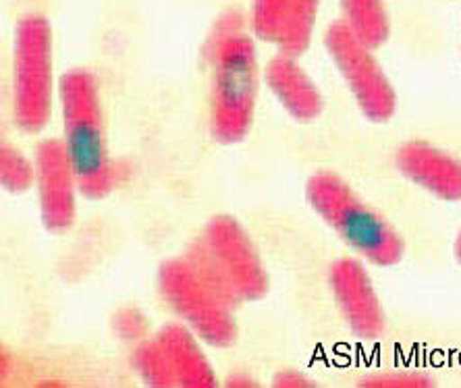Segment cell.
I'll return each mask as SVG.
<instances>
[{"label": "cell", "instance_id": "obj_16", "mask_svg": "<svg viewBox=\"0 0 461 388\" xmlns=\"http://www.w3.org/2000/svg\"><path fill=\"white\" fill-rule=\"evenodd\" d=\"M0 181L13 194L25 192L36 181V167H32L30 160L6 141L0 149Z\"/></svg>", "mask_w": 461, "mask_h": 388}, {"label": "cell", "instance_id": "obj_11", "mask_svg": "<svg viewBox=\"0 0 461 388\" xmlns=\"http://www.w3.org/2000/svg\"><path fill=\"white\" fill-rule=\"evenodd\" d=\"M267 84L294 119L308 122L321 117V92L295 57L276 54L267 67Z\"/></svg>", "mask_w": 461, "mask_h": 388}, {"label": "cell", "instance_id": "obj_15", "mask_svg": "<svg viewBox=\"0 0 461 388\" xmlns=\"http://www.w3.org/2000/svg\"><path fill=\"white\" fill-rule=\"evenodd\" d=\"M131 362L135 372L140 374V378L144 380L148 386H177V378H175L173 367L168 364L167 353L160 347L158 340H156V337L150 340H141V343L135 347Z\"/></svg>", "mask_w": 461, "mask_h": 388}, {"label": "cell", "instance_id": "obj_2", "mask_svg": "<svg viewBox=\"0 0 461 388\" xmlns=\"http://www.w3.org/2000/svg\"><path fill=\"white\" fill-rule=\"evenodd\" d=\"M158 287L175 314L202 340L212 347L235 343L240 299L210 260L204 243L195 241L185 256L162 264Z\"/></svg>", "mask_w": 461, "mask_h": 388}, {"label": "cell", "instance_id": "obj_20", "mask_svg": "<svg viewBox=\"0 0 461 388\" xmlns=\"http://www.w3.org/2000/svg\"><path fill=\"white\" fill-rule=\"evenodd\" d=\"M273 386H279V388H312V386H316V383L302 372L283 370L275 376Z\"/></svg>", "mask_w": 461, "mask_h": 388}, {"label": "cell", "instance_id": "obj_18", "mask_svg": "<svg viewBox=\"0 0 461 388\" xmlns=\"http://www.w3.org/2000/svg\"><path fill=\"white\" fill-rule=\"evenodd\" d=\"M359 386L362 388H430L435 386V383H432V378L418 372H389V374H376V376L359 380Z\"/></svg>", "mask_w": 461, "mask_h": 388}, {"label": "cell", "instance_id": "obj_4", "mask_svg": "<svg viewBox=\"0 0 461 388\" xmlns=\"http://www.w3.org/2000/svg\"><path fill=\"white\" fill-rule=\"evenodd\" d=\"M306 195L322 221L368 262L376 266H393L403 257L405 245L397 230L366 206L362 197L339 175L329 170L312 175Z\"/></svg>", "mask_w": 461, "mask_h": 388}, {"label": "cell", "instance_id": "obj_17", "mask_svg": "<svg viewBox=\"0 0 461 388\" xmlns=\"http://www.w3.org/2000/svg\"><path fill=\"white\" fill-rule=\"evenodd\" d=\"M291 0H254L252 27L258 38L276 42Z\"/></svg>", "mask_w": 461, "mask_h": 388}, {"label": "cell", "instance_id": "obj_6", "mask_svg": "<svg viewBox=\"0 0 461 388\" xmlns=\"http://www.w3.org/2000/svg\"><path fill=\"white\" fill-rule=\"evenodd\" d=\"M324 44L366 117L375 122L389 121L395 113L397 96L372 54V46L366 44L345 19L329 27Z\"/></svg>", "mask_w": 461, "mask_h": 388}, {"label": "cell", "instance_id": "obj_14", "mask_svg": "<svg viewBox=\"0 0 461 388\" xmlns=\"http://www.w3.org/2000/svg\"><path fill=\"white\" fill-rule=\"evenodd\" d=\"M345 22L372 49L386 42L391 33V22L383 0H341Z\"/></svg>", "mask_w": 461, "mask_h": 388}, {"label": "cell", "instance_id": "obj_3", "mask_svg": "<svg viewBox=\"0 0 461 388\" xmlns=\"http://www.w3.org/2000/svg\"><path fill=\"white\" fill-rule=\"evenodd\" d=\"M60 108L79 192L90 200H103L114 187V167L108 156L98 86L90 71L71 69L63 75Z\"/></svg>", "mask_w": 461, "mask_h": 388}, {"label": "cell", "instance_id": "obj_12", "mask_svg": "<svg viewBox=\"0 0 461 388\" xmlns=\"http://www.w3.org/2000/svg\"><path fill=\"white\" fill-rule=\"evenodd\" d=\"M168 364L173 367L177 386L185 388H212L216 376L204 351L195 343V337L181 324H167L156 332Z\"/></svg>", "mask_w": 461, "mask_h": 388}, {"label": "cell", "instance_id": "obj_21", "mask_svg": "<svg viewBox=\"0 0 461 388\" xmlns=\"http://www.w3.org/2000/svg\"><path fill=\"white\" fill-rule=\"evenodd\" d=\"M227 386H240V388H246V386H256V383L252 378L243 376V374H237V376H230L227 380Z\"/></svg>", "mask_w": 461, "mask_h": 388}, {"label": "cell", "instance_id": "obj_22", "mask_svg": "<svg viewBox=\"0 0 461 388\" xmlns=\"http://www.w3.org/2000/svg\"><path fill=\"white\" fill-rule=\"evenodd\" d=\"M456 257H457V262L461 264V230H459L457 241H456Z\"/></svg>", "mask_w": 461, "mask_h": 388}, {"label": "cell", "instance_id": "obj_10", "mask_svg": "<svg viewBox=\"0 0 461 388\" xmlns=\"http://www.w3.org/2000/svg\"><path fill=\"white\" fill-rule=\"evenodd\" d=\"M399 170L440 200H461V160L426 141H408L397 152Z\"/></svg>", "mask_w": 461, "mask_h": 388}, {"label": "cell", "instance_id": "obj_13", "mask_svg": "<svg viewBox=\"0 0 461 388\" xmlns=\"http://www.w3.org/2000/svg\"><path fill=\"white\" fill-rule=\"evenodd\" d=\"M318 6H321V0H291L287 13H285L279 38H276V44H279L283 54L297 59L308 50Z\"/></svg>", "mask_w": 461, "mask_h": 388}, {"label": "cell", "instance_id": "obj_19", "mask_svg": "<svg viewBox=\"0 0 461 388\" xmlns=\"http://www.w3.org/2000/svg\"><path fill=\"white\" fill-rule=\"evenodd\" d=\"M113 330L125 340H141L148 332V320L135 308H121L113 316Z\"/></svg>", "mask_w": 461, "mask_h": 388}, {"label": "cell", "instance_id": "obj_1", "mask_svg": "<svg viewBox=\"0 0 461 388\" xmlns=\"http://www.w3.org/2000/svg\"><path fill=\"white\" fill-rule=\"evenodd\" d=\"M210 131L221 144H237L249 133L258 98L256 46L240 11L219 17L210 32Z\"/></svg>", "mask_w": 461, "mask_h": 388}, {"label": "cell", "instance_id": "obj_7", "mask_svg": "<svg viewBox=\"0 0 461 388\" xmlns=\"http://www.w3.org/2000/svg\"><path fill=\"white\" fill-rule=\"evenodd\" d=\"M200 241L240 302H256L267 295V270L246 229L233 216L221 214L210 221Z\"/></svg>", "mask_w": 461, "mask_h": 388}, {"label": "cell", "instance_id": "obj_5", "mask_svg": "<svg viewBox=\"0 0 461 388\" xmlns=\"http://www.w3.org/2000/svg\"><path fill=\"white\" fill-rule=\"evenodd\" d=\"M13 65L17 125L27 133L42 131L52 113V36L44 17L27 15L17 23Z\"/></svg>", "mask_w": 461, "mask_h": 388}, {"label": "cell", "instance_id": "obj_8", "mask_svg": "<svg viewBox=\"0 0 461 388\" xmlns=\"http://www.w3.org/2000/svg\"><path fill=\"white\" fill-rule=\"evenodd\" d=\"M36 185L44 227L63 233L76 221V170L60 140H44L36 149Z\"/></svg>", "mask_w": 461, "mask_h": 388}, {"label": "cell", "instance_id": "obj_9", "mask_svg": "<svg viewBox=\"0 0 461 388\" xmlns=\"http://www.w3.org/2000/svg\"><path fill=\"white\" fill-rule=\"evenodd\" d=\"M339 310L348 320L351 332L359 338H376L384 332V311L368 272L351 257L337 260L329 272Z\"/></svg>", "mask_w": 461, "mask_h": 388}]
</instances>
